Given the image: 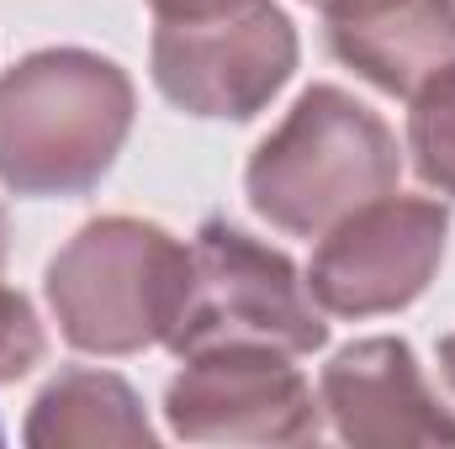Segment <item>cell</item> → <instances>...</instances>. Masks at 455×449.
Wrapping results in <instances>:
<instances>
[{
	"label": "cell",
	"mask_w": 455,
	"mask_h": 449,
	"mask_svg": "<svg viewBox=\"0 0 455 449\" xmlns=\"http://www.w3.org/2000/svg\"><path fill=\"white\" fill-rule=\"evenodd\" d=\"M132 80L91 48H43L0 75V185L85 196L132 132Z\"/></svg>",
	"instance_id": "6da1fadb"
},
{
	"label": "cell",
	"mask_w": 455,
	"mask_h": 449,
	"mask_svg": "<svg viewBox=\"0 0 455 449\" xmlns=\"http://www.w3.org/2000/svg\"><path fill=\"white\" fill-rule=\"evenodd\" d=\"M397 132L349 91L313 85L254 148L243 191L270 227L291 238H323L365 201L397 191Z\"/></svg>",
	"instance_id": "7a4b0ae2"
},
{
	"label": "cell",
	"mask_w": 455,
	"mask_h": 449,
	"mask_svg": "<svg viewBox=\"0 0 455 449\" xmlns=\"http://www.w3.org/2000/svg\"><path fill=\"white\" fill-rule=\"evenodd\" d=\"M48 307L80 354H138L164 343L191 296V248L143 217H96L48 264Z\"/></svg>",
	"instance_id": "3957f363"
},
{
	"label": "cell",
	"mask_w": 455,
	"mask_h": 449,
	"mask_svg": "<svg viewBox=\"0 0 455 449\" xmlns=\"http://www.w3.org/2000/svg\"><path fill=\"white\" fill-rule=\"evenodd\" d=\"M154 85L191 116L249 122L297 69V27L275 0H207L154 27Z\"/></svg>",
	"instance_id": "277c9868"
},
{
	"label": "cell",
	"mask_w": 455,
	"mask_h": 449,
	"mask_svg": "<svg viewBox=\"0 0 455 449\" xmlns=\"http://www.w3.org/2000/svg\"><path fill=\"white\" fill-rule=\"evenodd\" d=\"M218 343H265L281 354H313L329 343V323L281 248H265L228 217H207L191 243V296L164 349L186 359Z\"/></svg>",
	"instance_id": "5b68a950"
},
{
	"label": "cell",
	"mask_w": 455,
	"mask_h": 449,
	"mask_svg": "<svg viewBox=\"0 0 455 449\" xmlns=\"http://www.w3.org/2000/svg\"><path fill=\"white\" fill-rule=\"evenodd\" d=\"M164 418L191 445H318L323 402L291 354L265 343H218L186 354L164 391Z\"/></svg>",
	"instance_id": "8992f818"
},
{
	"label": "cell",
	"mask_w": 455,
	"mask_h": 449,
	"mask_svg": "<svg viewBox=\"0 0 455 449\" xmlns=\"http://www.w3.org/2000/svg\"><path fill=\"white\" fill-rule=\"evenodd\" d=\"M451 212L429 196H376L323 232L307 291L334 318H381L419 302L445 259Z\"/></svg>",
	"instance_id": "52a82bcc"
},
{
	"label": "cell",
	"mask_w": 455,
	"mask_h": 449,
	"mask_svg": "<svg viewBox=\"0 0 455 449\" xmlns=\"http://www.w3.org/2000/svg\"><path fill=\"white\" fill-rule=\"evenodd\" d=\"M318 402L355 449L455 445V413L435 397L403 338H360L339 349L323 365Z\"/></svg>",
	"instance_id": "ba28073f"
},
{
	"label": "cell",
	"mask_w": 455,
	"mask_h": 449,
	"mask_svg": "<svg viewBox=\"0 0 455 449\" xmlns=\"http://www.w3.org/2000/svg\"><path fill=\"white\" fill-rule=\"evenodd\" d=\"M329 53L387 96H413L455 64V0H329Z\"/></svg>",
	"instance_id": "9c48e42d"
},
{
	"label": "cell",
	"mask_w": 455,
	"mask_h": 449,
	"mask_svg": "<svg viewBox=\"0 0 455 449\" xmlns=\"http://www.w3.org/2000/svg\"><path fill=\"white\" fill-rule=\"evenodd\" d=\"M27 445L32 449H96V445H122V449H148L154 429L143 418L138 391L112 375V370H59L27 418Z\"/></svg>",
	"instance_id": "30bf717a"
},
{
	"label": "cell",
	"mask_w": 455,
	"mask_h": 449,
	"mask_svg": "<svg viewBox=\"0 0 455 449\" xmlns=\"http://www.w3.org/2000/svg\"><path fill=\"white\" fill-rule=\"evenodd\" d=\"M408 154H413V169L429 191L455 196V64L413 91Z\"/></svg>",
	"instance_id": "8fae6325"
},
{
	"label": "cell",
	"mask_w": 455,
	"mask_h": 449,
	"mask_svg": "<svg viewBox=\"0 0 455 449\" xmlns=\"http://www.w3.org/2000/svg\"><path fill=\"white\" fill-rule=\"evenodd\" d=\"M43 354H48V338H43L32 302L0 280V386L21 381L32 365H43Z\"/></svg>",
	"instance_id": "7c38bea8"
},
{
	"label": "cell",
	"mask_w": 455,
	"mask_h": 449,
	"mask_svg": "<svg viewBox=\"0 0 455 449\" xmlns=\"http://www.w3.org/2000/svg\"><path fill=\"white\" fill-rule=\"evenodd\" d=\"M440 375H445V386H451V397H455V334L440 338Z\"/></svg>",
	"instance_id": "4fadbf2b"
},
{
	"label": "cell",
	"mask_w": 455,
	"mask_h": 449,
	"mask_svg": "<svg viewBox=\"0 0 455 449\" xmlns=\"http://www.w3.org/2000/svg\"><path fill=\"white\" fill-rule=\"evenodd\" d=\"M154 16H175V11H191V5H207V0H148Z\"/></svg>",
	"instance_id": "5bb4252c"
},
{
	"label": "cell",
	"mask_w": 455,
	"mask_h": 449,
	"mask_svg": "<svg viewBox=\"0 0 455 449\" xmlns=\"http://www.w3.org/2000/svg\"><path fill=\"white\" fill-rule=\"evenodd\" d=\"M5 254H11V223H5V207H0V264H5Z\"/></svg>",
	"instance_id": "9a60e30c"
},
{
	"label": "cell",
	"mask_w": 455,
	"mask_h": 449,
	"mask_svg": "<svg viewBox=\"0 0 455 449\" xmlns=\"http://www.w3.org/2000/svg\"><path fill=\"white\" fill-rule=\"evenodd\" d=\"M307 5H318V11H323V5H329V0H307Z\"/></svg>",
	"instance_id": "2e32d148"
}]
</instances>
